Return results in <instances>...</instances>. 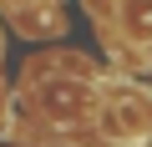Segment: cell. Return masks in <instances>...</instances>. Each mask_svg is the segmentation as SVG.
Masks as SVG:
<instances>
[{
  "instance_id": "cell-5",
  "label": "cell",
  "mask_w": 152,
  "mask_h": 147,
  "mask_svg": "<svg viewBox=\"0 0 152 147\" xmlns=\"http://www.w3.org/2000/svg\"><path fill=\"white\" fill-rule=\"evenodd\" d=\"M0 107H5V86H0Z\"/></svg>"
},
{
  "instance_id": "cell-4",
  "label": "cell",
  "mask_w": 152,
  "mask_h": 147,
  "mask_svg": "<svg viewBox=\"0 0 152 147\" xmlns=\"http://www.w3.org/2000/svg\"><path fill=\"white\" fill-rule=\"evenodd\" d=\"M0 61H5V26H0Z\"/></svg>"
},
{
  "instance_id": "cell-1",
  "label": "cell",
  "mask_w": 152,
  "mask_h": 147,
  "mask_svg": "<svg viewBox=\"0 0 152 147\" xmlns=\"http://www.w3.org/2000/svg\"><path fill=\"white\" fill-rule=\"evenodd\" d=\"M36 76H41L36 81V107L46 112V122H56V127L91 122L102 81L86 71V61H71V71H61V61L56 66H36Z\"/></svg>"
},
{
  "instance_id": "cell-3",
  "label": "cell",
  "mask_w": 152,
  "mask_h": 147,
  "mask_svg": "<svg viewBox=\"0 0 152 147\" xmlns=\"http://www.w3.org/2000/svg\"><path fill=\"white\" fill-rule=\"evenodd\" d=\"M122 31L132 41H152V0H122Z\"/></svg>"
},
{
  "instance_id": "cell-2",
  "label": "cell",
  "mask_w": 152,
  "mask_h": 147,
  "mask_svg": "<svg viewBox=\"0 0 152 147\" xmlns=\"http://www.w3.org/2000/svg\"><path fill=\"white\" fill-rule=\"evenodd\" d=\"M96 132L117 147H142L152 137V91L142 86H127V81H102V97H96V112H91Z\"/></svg>"
}]
</instances>
